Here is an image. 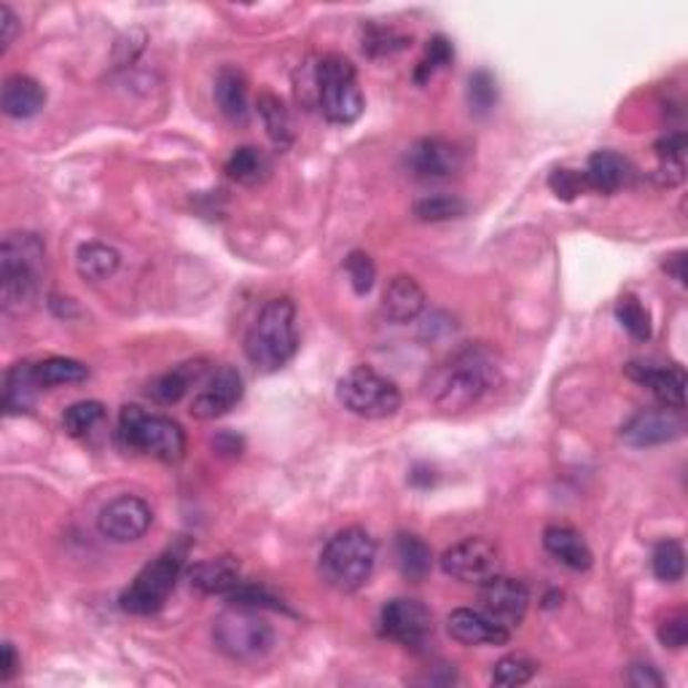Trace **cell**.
I'll return each mask as SVG.
<instances>
[{"instance_id": "cell-1", "label": "cell", "mask_w": 688, "mask_h": 688, "mask_svg": "<svg viewBox=\"0 0 688 688\" xmlns=\"http://www.w3.org/2000/svg\"><path fill=\"white\" fill-rule=\"evenodd\" d=\"M501 382L497 356L484 345H471L454 352L450 361L428 377V399L441 412H463L476 407Z\"/></svg>"}, {"instance_id": "cell-2", "label": "cell", "mask_w": 688, "mask_h": 688, "mask_svg": "<svg viewBox=\"0 0 688 688\" xmlns=\"http://www.w3.org/2000/svg\"><path fill=\"white\" fill-rule=\"evenodd\" d=\"M299 350L296 305L290 299H269L258 309L245 333V356L264 374L283 369Z\"/></svg>"}, {"instance_id": "cell-3", "label": "cell", "mask_w": 688, "mask_h": 688, "mask_svg": "<svg viewBox=\"0 0 688 688\" xmlns=\"http://www.w3.org/2000/svg\"><path fill=\"white\" fill-rule=\"evenodd\" d=\"M43 273V243L28 232H14L0 250V301L11 315H22L35 301Z\"/></svg>"}, {"instance_id": "cell-4", "label": "cell", "mask_w": 688, "mask_h": 688, "mask_svg": "<svg viewBox=\"0 0 688 688\" xmlns=\"http://www.w3.org/2000/svg\"><path fill=\"white\" fill-rule=\"evenodd\" d=\"M377 565V544L361 527H347L320 552V573L339 592L361 589Z\"/></svg>"}, {"instance_id": "cell-5", "label": "cell", "mask_w": 688, "mask_h": 688, "mask_svg": "<svg viewBox=\"0 0 688 688\" xmlns=\"http://www.w3.org/2000/svg\"><path fill=\"white\" fill-rule=\"evenodd\" d=\"M119 441L132 450L162 463H181L186 454V433L175 420L148 414L141 407H124L119 417Z\"/></svg>"}, {"instance_id": "cell-6", "label": "cell", "mask_w": 688, "mask_h": 688, "mask_svg": "<svg viewBox=\"0 0 688 688\" xmlns=\"http://www.w3.org/2000/svg\"><path fill=\"white\" fill-rule=\"evenodd\" d=\"M318 105L331 124H352L363 113V92L356 65L342 54L318 60Z\"/></svg>"}, {"instance_id": "cell-7", "label": "cell", "mask_w": 688, "mask_h": 688, "mask_svg": "<svg viewBox=\"0 0 688 688\" xmlns=\"http://www.w3.org/2000/svg\"><path fill=\"white\" fill-rule=\"evenodd\" d=\"M337 399L347 412L363 417V420H384L401 409L399 384L371 366H356L339 380Z\"/></svg>"}, {"instance_id": "cell-8", "label": "cell", "mask_w": 688, "mask_h": 688, "mask_svg": "<svg viewBox=\"0 0 688 688\" xmlns=\"http://www.w3.org/2000/svg\"><path fill=\"white\" fill-rule=\"evenodd\" d=\"M213 640H216L218 651L229 656V659L256 661L264 654H269L275 633L254 608L237 605V608L224 610L213 622Z\"/></svg>"}, {"instance_id": "cell-9", "label": "cell", "mask_w": 688, "mask_h": 688, "mask_svg": "<svg viewBox=\"0 0 688 688\" xmlns=\"http://www.w3.org/2000/svg\"><path fill=\"white\" fill-rule=\"evenodd\" d=\"M181 567H183V562L178 554H173V552L162 554V557L148 562V565L137 573L135 581H132L127 589L122 592V597H119L122 610H127V614H135V616L156 614V610L167 603V597L173 595L175 584H178V576H181Z\"/></svg>"}, {"instance_id": "cell-10", "label": "cell", "mask_w": 688, "mask_h": 688, "mask_svg": "<svg viewBox=\"0 0 688 688\" xmlns=\"http://www.w3.org/2000/svg\"><path fill=\"white\" fill-rule=\"evenodd\" d=\"M441 571L460 584H476L501 573V552L487 538H465L441 554Z\"/></svg>"}, {"instance_id": "cell-11", "label": "cell", "mask_w": 688, "mask_h": 688, "mask_svg": "<svg viewBox=\"0 0 688 688\" xmlns=\"http://www.w3.org/2000/svg\"><path fill=\"white\" fill-rule=\"evenodd\" d=\"M243 393L245 382L235 366H216L210 374L199 380V390L192 401V414L197 420H216V417L232 412L243 401Z\"/></svg>"}, {"instance_id": "cell-12", "label": "cell", "mask_w": 688, "mask_h": 688, "mask_svg": "<svg viewBox=\"0 0 688 688\" xmlns=\"http://www.w3.org/2000/svg\"><path fill=\"white\" fill-rule=\"evenodd\" d=\"M154 511L137 495H119L100 511L97 527L113 544H132L148 533Z\"/></svg>"}, {"instance_id": "cell-13", "label": "cell", "mask_w": 688, "mask_h": 688, "mask_svg": "<svg viewBox=\"0 0 688 688\" xmlns=\"http://www.w3.org/2000/svg\"><path fill=\"white\" fill-rule=\"evenodd\" d=\"M382 635L390 637V640L401 643V646L417 648L425 646V640L433 633V616L420 599H390L388 605L382 608L380 618Z\"/></svg>"}, {"instance_id": "cell-14", "label": "cell", "mask_w": 688, "mask_h": 688, "mask_svg": "<svg viewBox=\"0 0 688 688\" xmlns=\"http://www.w3.org/2000/svg\"><path fill=\"white\" fill-rule=\"evenodd\" d=\"M479 597H482L484 614L506 629L520 627L530 608L527 586L516 578L501 576V573L495 578L484 581Z\"/></svg>"}, {"instance_id": "cell-15", "label": "cell", "mask_w": 688, "mask_h": 688, "mask_svg": "<svg viewBox=\"0 0 688 688\" xmlns=\"http://www.w3.org/2000/svg\"><path fill=\"white\" fill-rule=\"evenodd\" d=\"M686 433V420L680 409H654V412L635 414L622 428V439L629 446H659L670 444Z\"/></svg>"}, {"instance_id": "cell-16", "label": "cell", "mask_w": 688, "mask_h": 688, "mask_svg": "<svg viewBox=\"0 0 688 688\" xmlns=\"http://www.w3.org/2000/svg\"><path fill=\"white\" fill-rule=\"evenodd\" d=\"M463 164V154L458 145L439 141V137H425L417 141L407 154V167L414 178L420 181H441L450 178Z\"/></svg>"}, {"instance_id": "cell-17", "label": "cell", "mask_w": 688, "mask_h": 688, "mask_svg": "<svg viewBox=\"0 0 688 688\" xmlns=\"http://www.w3.org/2000/svg\"><path fill=\"white\" fill-rule=\"evenodd\" d=\"M446 633L452 640L463 646H506L511 640V629L501 627L484 610L458 608L446 616Z\"/></svg>"}, {"instance_id": "cell-18", "label": "cell", "mask_w": 688, "mask_h": 688, "mask_svg": "<svg viewBox=\"0 0 688 688\" xmlns=\"http://www.w3.org/2000/svg\"><path fill=\"white\" fill-rule=\"evenodd\" d=\"M627 374L635 382L646 384L648 390L665 403L667 409H680L686 407V374L672 366H654V363H629Z\"/></svg>"}, {"instance_id": "cell-19", "label": "cell", "mask_w": 688, "mask_h": 688, "mask_svg": "<svg viewBox=\"0 0 688 688\" xmlns=\"http://www.w3.org/2000/svg\"><path fill=\"white\" fill-rule=\"evenodd\" d=\"M635 178V170L624 156L614 154V151H597L589 156L584 170L586 188L599 194H616L624 186H629Z\"/></svg>"}, {"instance_id": "cell-20", "label": "cell", "mask_w": 688, "mask_h": 688, "mask_svg": "<svg viewBox=\"0 0 688 688\" xmlns=\"http://www.w3.org/2000/svg\"><path fill=\"white\" fill-rule=\"evenodd\" d=\"M425 305V290L409 275L393 277L382 294V309L393 324H409V320L420 318Z\"/></svg>"}, {"instance_id": "cell-21", "label": "cell", "mask_w": 688, "mask_h": 688, "mask_svg": "<svg viewBox=\"0 0 688 688\" xmlns=\"http://www.w3.org/2000/svg\"><path fill=\"white\" fill-rule=\"evenodd\" d=\"M47 103V90L30 75H9L3 81V94H0V109L11 119H30Z\"/></svg>"}, {"instance_id": "cell-22", "label": "cell", "mask_w": 688, "mask_h": 688, "mask_svg": "<svg viewBox=\"0 0 688 688\" xmlns=\"http://www.w3.org/2000/svg\"><path fill=\"white\" fill-rule=\"evenodd\" d=\"M188 581L202 595H229L243 581H239V565L232 557L205 559L188 571Z\"/></svg>"}, {"instance_id": "cell-23", "label": "cell", "mask_w": 688, "mask_h": 688, "mask_svg": "<svg viewBox=\"0 0 688 688\" xmlns=\"http://www.w3.org/2000/svg\"><path fill=\"white\" fill-rule=\"evenodd\" d=\"M544 546L554 559H559L562 565H567L571 571H589L592 562H595V557H592V548L586 546V541L581 538V533H576V530L567 525L546 527Z\"/></svg>"}, {"instance_id": "cell-24", "label": "cell", "mask_w": 688, "mask_h": 688, "mask_svg": "<svg viewBox=\"0 0 688 688\" xmlns=\"http://www.w3.org/2000/svg\"><path fill=\"white\" fill-rule=\"evenodd\" d=\"M205 377V366L202 361L197 363H183L178 369L167 371V374H160L156 380H151L148 384V399L154 403H162V407H170V403H178L183 396L188 393L192 382H199Z\"/></svg>"}, {"instance_id": "cell-25", "label": "cell", "mask_w": 688, "mask_h": 688, "mask_svg": "<svg viewBox=\"0 0 688 688\" xmlns=\"http://www.w3.org/2000/svg\"><path fill=\"white\" fill-rule=\"evenodd\" d=\"M216 103L232 122L248 119V81L237 68H220L216 75Z\"/></svg>"}, {"instance_id": "cell-26", "label": "cell", "mask_w": 688, "mask_h": 688, "mask_svg": "<svg viewBox=\"0 0 688 688\" xmlns=\"http://www.w3.org/2000/svg\"><path fill=\"white\" fill-rule=\"evenodd\" d=\"M35 380V366L30 363H17L14 369L6 374V388H3V409L9 414H22L33 407L35 393H38Z\"/></svg>"}, {"instance_id": "cell-27", "label": "cell", "mask_w": 688, "mask_h": 688, "mask_svg": "<svg viewBox=\"0 0 688 688\" xmlns=\"http://www.w3.org/2000/svg\"><path fill=\"white\" fill-rule=\"evenodd\" d=\"M119 264H122V256H119L111 245L103 243H86L81 245L79 254H75V269H79V275L90 283L109 280V277L116 275Z\"/></svg>"}, {"instance_id": "cell-28", "label": "cell", "mask_w": 688, "mask_h": 688, "mask_svg": "<svg viewBox=\"0 0 688 688\" xmlns=\"http://www.w3.org/2000/svg\"><path fill=\"white\" fill-rule=\"evenodd\" d=\"M258 116H261L269 141H273L277 148L286 151L288 145L294 143V122H290V113L280 97H275V94L269 92L258 94Z\"/></svg>"}, {"instance_id": "cell-29", "label": "cell", "mask_w": 688, "mask_h": 688, "mask_svg": "<svg viewBox=\"0 0 688 688\" xmlns=\"http://www.w3.org/2000/svg\"><path fill=\"white\" fill-rule=\"evenodd\" d=\"M396 562H399L401 573L407 578L412 581L425 578L433 565L431 546H428L422 538H417V535L403 533L399 535V541H396Z\"/></svg>"}, {"instance_id": "cell-30", "label": "cell", "mask_w": 688, "mask_h": 688, "mask_svg": "<svg viewBox=\"0 0 688 688\" xmlns=\"http://www.w3.org/2000/svg\"><path fill=\"white\" fill-rule=\"evenodd\" d=\"M267 173H269L267 156H264L258 148H254V145H243V148H237L235 154L229 156V162H226V175H229L235 183H239V186H256V183L267 178Z\"/></svg>"}, {"instance_id": "cell-31", "label": "cell", "mask_w": 688, "mask_h": 688, "mask_svg": "<svg viewBox=\"0 0 688 688\" xmlns=\"http://www.w3.org/2000/svg\"><path fill=\"white\" fill-rule=\"evenodd\" d=\"M86 377H90V369L81 361H73V358H47V361L35 366V380L41 388L84 382Z\"/></svg>"}, {"instance_id": "cell-32", "label": "cell", "mask_w": 688, "mask_h": 688, "mask_svg": "<svg viewBox=\"0 0 688 688\" xmlns=\"http://www.w3.org/2000/svg\"><path fill=\"white\" fill-rule=\"evenodd\" d=\"M616 320L624 326V331L637 342H648L651 339V315L640 305L637 296H622L616 305Z\"/></svg>"}, {"instance_id": "cell-33", "label": "cell", "mask_w": 688, "mask_h": 688, "mask_svg": "<svg viewBox=\"0 0 688 688\" xmlns=\"http://www.w3.org/2000/svg\"><path fill=\"white\" fill-rule=\"evenodd\" d=\"M538 672V665L525 654H511L503 656L495 667H492V684L503 688L525 686L533 680V675Z\"/></svg>"}, {"instance_id": "cell-34", "label": "cell", "mask_w": 688, "mask_h": 688, "mask_svg": "<svg viewBox=\"0 0 688 688\" xmlns=\"http://www.w3.org/2000/svg\"><path fill=\"white\" fill-rule=\"evenodd\" d=\"M654 576L665 584H675V581L684 578L686 573V552L678 541H661L659 546L654 548L651 557Z\"/></svg>"}, {"instance_id": "cell-35", "label": "cell", "mask_w": 688, "mask_h": 688, "mask_svg": "<svg viewBox=\"0 0 688 688\" xmlns=\"http://www.w3.org/2000/svg\"><path fill=\"white\" fill-rule=\"evenodd\" d=\"M469 205L460 197H450V194H435V197H425L414 205V216L425 224H441V220L463 218Z\"/></svg>"}, {"instance_id": "cell-36", "label": "cell", "mask_w": 688, "mask_h": 688, "mask_svg": "<svg viewBox=\"0 0 688 688\" xmlns=\"http://www.w3.org/2000/svg\"><path fill=\"white\" fill-rule=\"evenodd\" d=\"M103 417L105 407L100 401H79L65 409V414H62V428H65V433L73 435V439H81V435L92 433Z\"/></svg>"}, {"instance_id": "cell-37", "label": "cell", "mask_w": 688, "mask_h": 688, "mask_svg": "<svg viewBox=\"0 0 688 688\" xmlns=\"http://www.w3.org/2000/svg\"><path fill=\"white\" fill-rule=\"evenodd\" d=\"M452 57H454V49H452V43L446 41L444 35L431 38V41H428L425 57H422V62H420V65H417V73H414L417 84H425V81L431 79V75L439 71V68L450 65Z\"/></svg>"}, {"instance_id": "cell-38", "label": "cell", "mask_w": 688, "mask_h": 688, "mask_svg": "<svg viewBox=\"0 0 688 688\" xmlns=\"http://www.w3.org/2000/svg\"><path fill=\"white\" fill-rule=\"evenodd\" d=\"M469 103H471V111L479 113V116H484V113H490L492 109H495L497 84H495V79H492L490 71H476L471 75Z\"/></svg>"}, {"instance_id": "cell-39", "label": "cell", "mask_w": 688, "mask_h": 688, "mask_svg": "<svg viewBox=\"0 0 688 688\" xmlns=\"http://www.w3.org/2000/svg\"><path fill=\"white\" fill-rule=\"evenodd\" d=\"M345 269H347V277H350V283H352V290H356L358 296H366L371 288H374L377 267H374V261H371L369 254H363V250H352V254L347 256Z\"/></svg>"}, {"instance_id": "cell-40", "label": "cell", "mask_w": 688, "mask_h": 688, "mask_svg": "<svg viewBox=\"0 0 688 688\" xmlns=\"http://www.w3.org/2000/svg\"><path fill=\"white\" fill-rule=\"evenodd\" d=\"M403 47H407V38L396 35L393 30H384V28H369V33H366L363 38V52L371 57L399 52V49Z\"/></svg>"}, {"instance_id": "cell-41", "label": "cell", "mask_w": 688, "mask_h": 688, "mask_svg": "<svg viewBox=\"0 0 688 688\" xmlns=\"http://www.w3.org/2000/svg\"><path fill=\"white\" fill-rule=\"evenodd\" d=\"M659 640H661V646L675 648V651L686 646L688 643V616L684 614V610L667 616L665 622L659 624Z\"/></svg>"}, {"instance_id": "cell-42", "label": "cell", "mask_w": 688, "mask_h": 688, "mask_svg": "<svg viewBox=\"0 0 688 688\" xmlns=\"http://www.w3.org/2000/svg\"><path fill=\"white\" fill-rule=\"evenodd\" d=\"M548 186H552V192L562 199H576L586 188V181L584 173H576V170H557V173L552 175V181H548Z\"/></svg>"}, {"instance_id": "cell-43", "label": "cell", "mask_w": 688, "mask_h": 688, "mask_svg": "<svg viewBox=\"0 0 688 688\" xmlns=\"http://www.w3.org/2000/svg\"><path fill=\"white\" fill-rule=\"evenodd\" d=\"M629 684L637 686V688H659L665 686V678H661L659 672L654 670L651 665H635L633 670H629Z\"/></svg>"}, {"instance_id": "cell-44", "label": "cell", "mask_w": 688, "mask_h": 688, "mask_svg": "<svg viewBox=\"0 0 688 688\" xmlns=\"http://www.w3.org/2000/svg\"><path fill=\"white\" fill-rule=\"evenodd\" d=\"M19 33V19L9 6H0V43H3V52L14 43V38Z\"/></svg>"}, {"instance_id": "cell-45", "label": "cell", "mask_w": 688, "mask_h": 688, "mask_svg": "<svg viewBox=\"0 0 688 688\" xmlns=\"http://www.w3.org/2000/svg\"><path fill=\"white\" fill-rule=\"evenodd\" d=\"M19 670V659H17V651L11 643H3V667H0V678L3 680H11Z\"/></svg>"}, {"instance_id": "cell-46", "label": "cell", "mask_w": 688, "mask_h": 688, "mask_svg": "<svg viewBox=\"0 0 688 688\" xmlns=\"http://www.w3.org/2000/svg\"><path fill=\"white\" fill-rule=\"evenodd\" d=\"M665 269H667V273H670L678 283H686V254H684V250H680V254H675V256L667 258Z\"/></svg>"}]
</instances>
